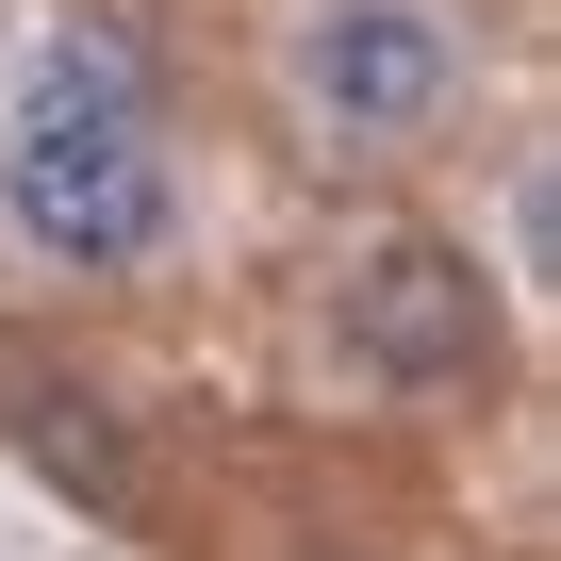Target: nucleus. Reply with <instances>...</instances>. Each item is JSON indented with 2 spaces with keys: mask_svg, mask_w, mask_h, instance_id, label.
Returning <instances> with one entry per match:
<instances>
[{
  "mask_svg": "<svg viewBox=\"0 0 561 561\" xmlns=\"http://www.w3.org/2000/svg\"><path fill=\"white\" fill-rule=\"evenodd\" d=\"M0 215H18V248L67 264V280H116V264L165 248L182 165H165V116H149V83L116 50H34L18 133H0Z\"/></svg>",
  "mask_w": 561,
  "mask_h": 561,
  "instance_id": "f257e3e1",
  "label": "nucleus"
},
{
  "mask_svg": "<svg viewBox=\"0 0 561 561\" xmlns=\"http://www.w3.org/2000/svg\"><path fill=\"white\" fill-rule=\"evenodd\" d=\"M331 331H347V364L364 380H479L495 364V280H479V248H446V231H364L347 248V280H331Z\"/></svg>",
  "mask_w": 561,
  "mask_h": 561,
  "instance_id": "f03ea898",
  "label": "nucleus"
},
{
  "mask_svg": "<svg viewBox=\"0 0 561 561\" xmlns=\"http://www.w3.org/2000/svg\"><path fill=\"white\" fill-rule=\"evenodd\" d=\"M298 100L347 149H413L462 100V34L430 18V0H314V18H298Z\"/></svg>",
  "mask_w": 561,
  "mask_h": 561,
  "instance_id": "7ed1b4c3",
  "label": "nucleus"
},
{
  "mask_svg": "<svg viewBox=\"0 0 561 561\" xmlns=\"http://www.w3.org/2000/svg\"><path fill=\"white\" fill-rule=\"evenodd\" d=\"M0 397H18V430H34V462H50V479H83V495H116V430H100V397H83L67 364H18Z\"/></svg>",
  "mask_w": 561,
  "mask_h": 561,
  "instance_id": "20e7f679",
  "label": "nucleus"
}]
</instances>
